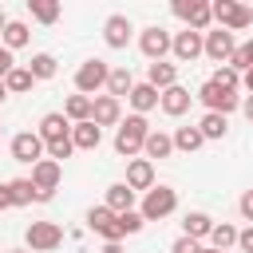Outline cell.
<instances>
[{
  "label": "cell",
  "mask_w": 253,
  "mask_h": 253,
  "mask_svg": "<svg viewBox=\"0 0 253 253\" xmlns=\"http://www.w3.org/2000/svg\"><path fill=\"white\" fill-rule=\"evenodd\" d=\"M146 134H150V123H146V115H126V119L119 123V130H115V150H119L123 158H134V154L142 150Z\"/></svg>",
  "instance_id": "obj_1"
},
{
  "label": "cell",
  "mask_w": 253,
  "mask_h": 253,
  "mask_svg": "<svg viewBox=\"0 0 253 253\" xmlns=\"http://www.w3.org/2000/svg\"><path fill=\"white\" fill-rule=\"evenodd\" d=\"M174 210H178V194H174L170 186H150L138 213H142V221H162V217H170Z\"/></svg>",
  "instance_id": "obj_2"
},
{
  "label": "cell",
  "mask_w": 253,
  "mask_h": 253,
  "mask_svg": "<svg viewBox=\"0 0 253 253\" xmlns=\"http://www.w3.org/2000/svg\"><path fill=\"white\" fill-rule=\"evenodd\" d=\"M210 16H213L217 28H225V32H241V28L253 24V8H245V4H237V0H217V4H210Z\"/></svg>",
  "instance_id": "obj_3"
},
{
  "label": "cell",
  "mask_w": 253,
  "mask_h": 253,
  "mask_svg": "<svg viewBox=\"0 0 253 253\" xmlns=\"http://www.w3.org/2000/svg\"><path fill=\"white\" fill-rule=\"evenodd\" d=\"M24 241H28V253H51L63 245V229L55 221H32L24 229Z\"/></svg>",
  "instance_id": "obj_4"
},
{
  "label": "cell",
  "mask_w": 253,
  "mask_h": 253,
  "mask_svg": "<svg viewBox=\"0 0 253 253\" xmlns=\"http://www.w3.org/2000/svg\"><path fill=\"white\" fill-rule=\"evenodd\" d=\"M194 99H202V103H206V111H213V115H229V111H237V107H241L237 91H221L213 79H206V83L198 87V95H194Z\"/></svg>",
  "instance_id": "obj_5"
},
{
  "label": "cell",
  "mask_w": 253,
  "mask_h": 253,
  "mask_svg": "<svg viewBox=\"0 0 253 253\" xmlns=\"http://www.w3.org/2000/svg\"><path fill=\"white\" fill-rule=\"evenodd\" d=\"M107 75H111V67H107L103 59H87V63H79V71H75V91L91 99L99 87H107Z\"/></svg>",
  "instance_id": "obj_6"
},
{
  "label": "cell",
  "mask_w": 253,
  "mask_h": 253,
  "mask_svg": "<svg viewBox=\"0 0 253 253\" xmlns=\"http://www.w3.org/2000/svg\"><path fill=\"white\" fill-rule=\"evenodd\" d=\"M174 16L186 20V28H190V32H202V36H206V28L213 24L206 0H174Z\"/></svg>",
  "instance_id": "obj_7"
},
{
  "label": "cell",
  "mask_w": 253,
  "mask_h": 253,
  "mask_svg": "<svg viewBox=\"0 0 253 253\" xmlns=\"http://www.w3.org/2000/svg\"><path fill=\"white\" fill-rule=\"evenodd\" d=\"M233 51H237L233 32L217 28V32H206V36H202V55H210L217 67H221V63H229V55H233Z\"/></svg>",
  "instance_id": "obj_8"
},
{
  "label": "cell",
  "mask_w": 253,
  "mask_h": 253,
  "mask_svg": "<svg viewBox=\"0 0 253 253\" xmlns=\"http://www.w3.org/2000/svg\"><path fill=\"white\" fill-rule=\"evenodd\" d=\"M87 229H91V233H99L103 241H123L119 213H111L107 206H91V210H87Z\"/></svg>",
  "instance_id": "obj_9"
},
{
  "label": "cell",
  "mask_w": 253,
  "mask_h": 253,
  "mask_svg": "<svg viewBox=\"0 0 253 253\" xmlns=\"http://www.w3.org/2000/svg\"><path fill=\"white\" fill-rule=\"evenodd\" d=\"M170 40H174V36H170L166 28H158V24H154V28H146V32L138 36V51H142L150 63H158V59H166V51H170Z\"/></svg>",
  "instance_id": "obj_10"
},
{
  "label": "cell",
  "mask_w": 253,
  "mask_h": 253,
  "mask_svg": "<svg viewBox=\"0 0 253 253\" xmlns=\"http://www.w3.org/2000/svg\"><path fill=\"white\" fill-rule=\"evenodd\" d=\"M91 123L103 130V126H115V123H123V103L119 99H111V95H95L91 99Z\"/></svg>",
  "instance_id": "obj_11"
},
{
  "label": "cell",
  "mask_w": 253,
  "mask_h": 253,
  "mask_svg": "<svg viewBox=\"0 0 253 253\" xmlns=\"http://www.w3.org/2000/svg\"><path fill=\"white\" fill-rule=\"evenodd\" d=\"M12 158H16V162H32V166H36V162L43 158V138H40L36 130H20V134L12 138Z\"/></svg>",
  "instance_id": "obj_12"
},
{
  "label": "cell",
  "mask_w": 253,
  "mask_h": 253,
  "mask_svg": "<svg viewBox=\"0 0 253 253\" xmlns=\"http://www.w3.org/2000/svg\"><path fill=\"white\" fill-rule=\"evenodd\" d=\"M59 178H63V166L51 162V158H40V162L32 166V178H28V182H32L36 190H43V194H55Z\"/></svg>",
  "instance_id": "obj_13"
},
{
  "label": "cell",
  "mask_w": 253,
  "mask_h": 253,
  "mask_svg": "<svg viewBox=\"0 0 253 253\" xmlns=\"http://www.w3.org/2000/svg\"><path fill=\"white\" fill-rule=\"evenodd\" d=\"M170 51H174V59L178 63H194L198 55H202V32H178L174 40H170Z\"/></svg>",
  "instance_id": "obj_14"
},
{
  "label": "cell",
  "mask_w": 253,
  "mask_h": 253,
  "mask_svg": "<svg viewBox=\"0 0 253 253\" xmlns=\"http://www.w3.org/2000/svg\"><path fill=\"white\" fill-rule=\"evenodd\" d=\"M190 103H194V95H190L186 87H178V83H174V87H166V91L158 95V107H162V111H166L170 119L186 115V111H190Z\"/></svg>",
  "instance_id": "obj_15"
},
{
  "label": "cell",
  "mask_w": 253,
  "mask_h": 253,
  "mask_svg": "<svg viewBox=\"0 0 253 253\" xmlns=\"http://www.w3.org/2000/svg\"><path fill=\"white\" fill-rule=\"evenodd\" d=\"M103 40H107V47H115V51L126 47V43H130V20L119 16V12L107 16V24H103Z\"/></svg>",
  "instance_id": "obj_16"
},
{
  "label": "cell",
  "mask_w": 253,
  "mask_h": 253,
  "mask_svg": "<svg viewBox=\"0 0 253 253\" xmlns=\"http://www.w3.org/2000/svg\"><path fill=\"white\" fill-rule=\"evenodd\" d=\"M126 186L138 194V190H150L154 186V162H146V158H130L126 162Z\"/></svg>",
  "instance_id": "obj_17"
},
{
  "label": "cell",
  "mask_w": 253,
  "mask_h": 253,
  "mask_svg": "<svg viewBox=\"0 0 253 253\" xmlns=\"http://www.w3.org/2000/svg\"><path fill=\"white\" fill-rule=\"evenodd\" d=\"M36 134H40V138H43V146H47V142L67 138V134H71V123H67L59 111H51V115H43V119H40V130H36Z\"/></svg>",
  "instance_id": "obj_18"
},
{
  "label": "cell",
  "mask_w": 253,
  "mask_h": 253,
  "mask_svg": "<svg viewBox=\"0 0 253 253\" xmlns=\"http://www.w3.org/2000/svg\"><path fill=\"white\" fill-rule=\"evenodd\" d=\"M146 83H150L154 91H166V87H174V83H178V63H166V59L150 63V67H146Z\"/></svg>",
  "instance_id": "obj_19"
},
{
  "label": "cell",
  "mask_w": 253,
  "mask_h": 253,
  "mask_svg": "<svg viewBox=\"0 0 253 253\" xmlns=\"http://www.w3.org/2000/svg\"><path fill=\"white\" fill-rule=\"evenodd\" d=\"M103 206L111 213H126V210H134V190L126 182H115V186H107V202Z\"/></svg>",
  "instance_id": "obj_20"
},
{
  "label": "cell",
  "mask_w": 253,
  "mask_h": 253,
  "mask_svg": "<svg viewBox=\"0 0 253 253\" xmlns=\"http://www.w3.org/2000/svg\"><path fill=\"white\" fill-rule=\"evenodd\" d=\"M158 95H162V91H154L150 83H134L126 99H130V107H134V115H146V111H154V107H158Z\"/></svg>",
  "instance_id": "obj_21"
},
{
  "label": "cell",
  "mask_w": 253,
  "mask_h": 253,
  "mask_svg": "<svg viewBox=\"0 0 253 253\" xmlns=\"http://www.w3.org/2000/svg\"><path fill=\"white\" fill-rule=\"evenodd\" d=\"M71 142H75V150H95L99 142H103V130L87 119V123H75L71 126Z\"/></svg>",
  "instance_id": "obj_22"
},
{
  "label": "cell",
  "mask_w": 253,
  "mask_h": 253,
  "mask_svg": "<svg viewBox=\"0 0 253 253\" xmlns=\"http://www.w3.org/2000/svg\"><path fill=\"white\" fill-rule=\"evenodd\" d=\"M142 154H146V162H154V158H170V154H174L170 134H166V130H150L146 142H142Z\"/></svg>",
  "instance_id": "obj_23"
},
{
  "label": "cell",
  "mask_w": 253,
  "mask_h": 253,
  "mask_svg": "<svg viewBox=\"0 0 253 253\" xmlns=\"http://www.w3.org/2000/svg\"><path fill=\"white\" fill-rule=\"evenodd\" d=\"M210 229H213V217L210 213H186L182 217V237H194V241H202V237H210Z\"/></svg>",
  "instance_id": "obj_24"
},
{
  "label": "cell",
  "mask_w": 253,
  "mask_h": 253,
  "mask_svg": "<svg viewBox=\"0 0 253 253\" xmlns=\"http://www.w3.org/2000/svg\"><path fill=\"white\" fill-rule=\"evenodd\" d=\"M170 142H174V150H182V154H194L206 138H202V130L198 126H178L174 134H170Z\"/></svg>",
  "instance_id": "obj_25"
},
{
  "label": "cell",
  "mask_w": 253,
  "mask_h": 253,
  "mask_svg": "<svg viewBox=\"0 0 253 253\" xmlns=\"http://www.w3.org/2000/svg\"><path fill=\"white\" fill-rule=\"evenodd\" d=\"M130 87H134L130 71H126V67H111V75H107V95H111V99H123V95H130Z\"/></svg>",
  "instance_id": "obj_26"
},
{
  "label": "cell",
  "mask_w": 253,
  "mask_h": 253,
  "mask_svg": "<svg viewBox=\"0 0 253 253\" xmlns=\"http://www.w3.org/2000/svg\"><path fill=\"white\" fill-rule=\"evenodd\" d=\"M63 119L75 126V123H87L91 119V99L87 95H71L67 103H63Z\"/></svg>",
  "instance_id": "obj_27"
},
{
  "label": "cell",
  "mask_w": 253,
  "mask_h": 253,
  "mask_svg": "<svg viewBox=\"0 0 253 253\" xmlns=\"http://www.w3.org/2000/svg\"><path fill=\"white\" fill-rule=\"evenodd\" d=\"M198 130H202V138H225L229 123H225V115H213V111H206V115H202V123H198Z\"/></svg>",
  "instance_id": "obj_28"
},
{
  "label": "cell",
  "mask_w": 253,
  "mask_h": 253,
  "mask_svg": "<svg viewBox=\"0 0 253 253\" xmlns=\"http://www.w3.org/2000/svg\"><path fill=\"white\" fill-rule=\"evenodd\" d=\"M0 40H4V47H8V51L24 47V43H28V24H24V20H8V28H4V36H0Z\"/></svg>",
  "instance_id": "obj_29"
},
{
  "label": "cell",
  "mask_w": 253,
  "mask_h": 253,
  "mask_svg": "<svg viewBox=\"0 0 253 253\" xmlns=\"http://www.w3.org/2000/svg\"><path fill=\"white\" fill-rule=\"evenodd\" d=\"M28 71H32V79H51V75L59 71V63H55V55H47V51H40V55H32V63H28Z\"/></svg>",
  "instance_id": "obj_30"
},
{
  "label": "cell",
  "mask_w": 253,
  "mask_h": 253,
  "mask_svg": "<svg viewBox=\"0 0 253 253\" xmlns=\"http://www.w3.org/2000/svg\"><path fill=\"white\" fill-rule=\"evenodd\" d=\"M28 8H32V16L40 24H55L59 20V4L55 0H28Z\"/></svg>",
  "instance_id": "obj_31"
},
{
  "label": "cell",
  "mask_w": 253,
  "mask_h": 253,
  "mask_svg": "<svg viewBox=\"0 0 253 253\" xmlns=\"http://www.w3.org/2000/svg\"><path fill=\"white\" fill-rule=\"evenodd\" d=\"M32 83H36V79H32V71H28V67H12V71L4 75V87H8V91H16V95H20V91H32Z\"/></svg>",
  "instance_id": "obj_32"
},
{
  "label": "cell",
  "mask_w": 253,
  "mask_h": 253,
  "mask_svg": "<svg viewBox=\"0 0 253 253\" xmlns=\"http://www.w3.org/2000/svg\"><path fill=\"white\" fill-rule=\"evenodd\" d=\"M8 190H12V206H28V202H36V186H32L28 178L8 182Z\"/></svg>",
  "instance_id": "obj_33"
},
{
  "label": "cell",
  "mask_w": 253,
  "mask_h": 253,
  "mask_svg": "<svg viewBox=\"0 0 253 253\" xmlns=\"http://www.w3.org/2000/svg\"><path fill=\"white\" fill-rule=\"evenodd\" d=\"M210 241H213V249H221V253H225L229 245H237V229L221 221V225H213V229H210Z\"/></svg>",
  "instance_id": "obj_34"
},
{
  "label": "cell",
  "mask_w": 253,
  "mask_h": 253,
  "mask_svg": "<svg viewBox=\"0 0 253 253\" xmlns=\"http://www.w3.org/2000/svg\"><path fill=\"white\" fill-rule=\"evenodd\" d=\"M213 83H217L221 91H237V87H241V75H237L229 63H221V67L213 71Z\"/></svg>",
  "instance_id": "obj_35"
},
{
  "label": "cell",
  "mask_w": 253,
  "mask_h": 253,
  "mask_svg": "<svg viewBox=\"0 0 253 253\" xmlns=\"http://www.w3.org/2000/svg\"><path fill=\"white\" fill-rule=\"evenodd\" d=\"M43 150H47V158H51V162H63V158H71L75 142H71V134H67V138H59V142H47Z\"/></svg>",
  "instance_id": "obj_36"
},
{
  "label": "cell",
  "mask_w": 253,
  "mask_h": 253,
  "mask_svg": "<svg viewBox=\"0 0 253 253\" xmlns=\"http://www.w3.org/2000/svg\"><path fill=\"white\" fill-rule=\"evenodd\" d=\"M142 225H146V221H142V213H138V210H126V213H119V229H123V237H126V233H138Z\"/></svg>",
  "instance_id": "obj_37"
},
{
  "label": "cell",
  "mask_w": 253,
  "mask_h": 253,
  "mask_svg": "<svg viewBox=\"0 0 253 253\" xmlns=\"http://www.w3.org/2000/svg\"><path fill=\"white\" fill-rule=\"evenodd\" d=\"M170 253H202V245H198L194 237H178V241L170 245Z\"/></svg>",
  "instance_id": "obj_38"
},
{
  "label": "cell",
  "mask_w": 253,
  "mask_h": 253,
  "mask_svg": "<svg viewBox=\"0 0 253 253\" xmlns=\"http://www.w3.org/2000/svg\"><path fill=\"white\" fill-rule=\"evenodd\" d=\"M237 210H241V217H245V221H253V190H245V194H241Z\"/></svg>",
  "instance_id": "obj_39"
},
{
  "label": "cell",
  "mask_w": 253,
  "mask_h": 253,
  "mask_svg": "<svg viewBox=\"0 0 253 253\" xmlns=\"http://www.w3.org/2000/svg\"><path fill=\"white\" fill-rule=\"evenodd\" d=\"M12 67H16V59H12V51H8L4 43H0V79H4V75H8Z\"/></svg>",
  "instance_id": "obj_40"
},
{
  "label": "cell",
  "mask_w": 253,
  "mask_h": 253,
  "mask_svg": "<svg viewBox=\"0 0 253 253\" xmlns=\"http://www.w3.org/2000/svg\"><path fill=\"white\" fill-rule=\"evenodd\" d=\"M237 245H241V253H253V225L237 233Z\"/></svg>",
  "instance_id": "obj_41"
},
{
  "label": "cell",
  "mask_w": 253,
  "mask_h": 253,
  "mask_svg": "<svg viewBox=\"0 0 253 253\" xmlns=\"http://www.w3.org/2000/svg\"><path fill=\"white\" fill-rule=\"evenodd\" d=\"M0 210H12V190H8V182H0Z\"/></svg>",
  "instance_id": "obj_42"
},
{
  "label": "cell",
  "mask_w": 253,
  "mask_h": 253,
  "mask_svg": "<svg viewBox=\"0 0 253 253\" xmlns=\"http://www.w3.org/2000/svg\"><path fill=\"white\" fill-rule=\"evenodd\" d=\"M241 87H245V91H249V95H253V67H249V71H245V75H241Z\"/></svg>",
  "instance_id": "obj_43"
},
{
  "label": "cell",
  "mask_w": 253,
  "mask_h": 253,
  "mask_svg": "<svg viewBox=\"0 0 253 253\" xmlns=\"http://www.w3.org/2000/svg\"><path fill=\"white\" fill-rule=\"evenodd\" d=\"M99 253H123V245H119V241H107V245H103Z\"/></svg>",
  "instance_id": "obj_44"
},
{
  "label": "cell",
  "mask_w": 253,
  "mask_h": 253,
  "mask_svg": "<svg viewBox=\"0 0 253 253\" xmlns=\"http://www.w3.org/2000/svg\"><path fill=\"white\" fill-rule=\"evenodd\" d=\"M241 111H245V119H249V123H253V95H249V99H245V103H241Z\"/></svg>",
  "instance_id": "obj_45"
},
{
  "label": "cell",
  "mask_w": 253,
  "mask_h": 253,
  "mask_svg": "<svg viewBox=\"0 0 253 253\" xmlns=\"http://www.w3.org/2000/svg\"><path fill=\"white\" fill-rule=\"evenodd\" d=\"M4 28H8V16H4V12H0V36H4Z\"/></svg>",
  "instance_id": "obj_46"
},
{
  "label": "cell",
  "mask_w": 253,
  "mask_h": 253,
  "mask_svg": "<svg viewBox=\"0 0 253 253\" xmlns=\"http://www.w3.org/2000/svg\"><path fill=\"white\" fill-rule=\"evenodd\" d=\"M4 99H8V87H4V79H0V103H4Z\"/></svg>",
  "instance_id": "obj_47"
},
{
  "label": "cell",
  "mask_w": 253,
  "mask_h": 253,
  "mask_svg": "<svg viewBox=\"0 0 253 253\" xmlns=\"http://www.w3.org/2000/svg\"><path fill=\"white\" fill-rule=\"evenodd\" d=\"M202 253H221V249H202Z\"/></svg>",
  "instance_id": "obj_48"
},
{
  "label": "cell",
  "mask_w": 253,
  "mask_h": 253,
  "mask_svg": "<svg viewBox=\"0 0 253 253\" xmlns=\"http://www.w3.org/2000/svg\"><path fill=\"white\" fill-rule=\"evenodd\" d=\"M8 253H28V249H8Z\"/></svg>",
  "instance_id": "obj_49"
}]
</instances>
